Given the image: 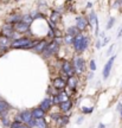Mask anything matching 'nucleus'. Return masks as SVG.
Here are the masks:
<instances>
[{"mask_svg": "<svg viewBox=\"0 0 122 128\" xmlns=\"http://www.w3.org/2000/svg\"><path fill=\"white\" fill-rule=\"evenodd\" d=\"M22 16H23V14L18 13V12H11V13H8L7 16H6L4 23L13 24V25H14L16 23H18V22H20V20H22Z\"/></svg>", "mask_w": 122, "mask_h": 128, "instance_id": "16", "label": "nucleus"}, {"mask_svg": "<svg viewBox=\"0 0 122 128\" xmlns=\"http://www.w3.org/2000/svg\"><path fill=\"white\" fill-rule=\"evenodd\" d=\"M59 109V112H62V113H68L70 110L74 109V101L72 98H69L66 101H63V102H60L57 107Z\"/></svg>", "mask_w": 122, "mask_h": 128, "instance_id": "15", "label": "nucleus"}, {"mask_svg": "<svg viewBox=\"0 0 122 128\" xmlns=\"http://www.w3.org/2000/svg\"><path fill=\"white\" fill-rule=\"evenodd\" d=\"M88 69H89L90 71H96L97 65H96L95 60H89V63H88Z\"/></svg>", "mask_w": 122, "mask_h": 128, "instance_id": "30", "label": "nucleus"}, {"mask_svg": "<svg viewBox=\"0 0 122 128\" xmlns=\"http://www.w3.org/2000/svg\"><path fill=\"white\" fill-rule=\"evenodd\" d=\"M88 19H89V23H90V28L95 26L96 23H98V17H97L95 11H90V13L88 16Z\"/></svg>", "mask_w": 122, "mask_h": 128, "instance_id": "24", "label": "nucleus"}, {"mask_svg": "<svg viewBox=\"0 0 122 128\" xmlns=\"http://www.w3.org/2000/svg\"><path fill=\"white\" fill-rule=\"evenodd\" d=\"M71 62H72V65L75 68V71H76L77 76H82L86 74V69H88V63H86V58L81 55V54H75V55L71 57Z\"/></svg>", "mask_w": 122, "mask_h": 128, "instance_id": "1", "label": "nucleus"}, {"mask_svg": "<svg viewBox=\"0 0 122 128\" xmlns=\"http://www.w3.org/2000/svg\"><path fill=\"white\" fill-rule=\"evenodd\" d=\"M60 20H62V12H59L58 10H54L51 14H50L49 17V20L51 24H54V26H58V24L60 23Z\"/></svg>", "mask_w": 122, "mask_h": 128, "instance_id": "17", "label": "nucleus"}, {"mask_svg": "<svg viewBox=\"0 0 122 128\" xmlns=\"http://www.w3.org/2000/svg\"><path fill=\"white\" fill-rule=\"evenodd\" d=\"M12 120L13 119H11V116H10V115H6V116L0 118V124H1V127L2 128H10Z\"/></svg>", "mask_w": 122, "mask_h": 128, "instance_id": "23", "label": "nucleus"}, {"mask_svg": "<svg viewBox=\"0 0 122 128\" xmlns=\"http://www.w3.org/2000/svg\"><path fill=\"white\" fill-rule=\"evenodd\" d=\"M66 1H69V2H71V1H74V0H66Z\"/></svg>", "mask_w": 122, "mask_h": 128, "instance_id": "46", "label": "nucleus"}, {"mask_svg": "<svg viewBox=\"0 0 122 128\" xmlns=\"http://www.w3.org/2000/svg\"><path fill=\"white\" fill-rule=\"evenodd\" d=\"M36 128H50V124L48 122L46 118L36 119Z\"/></svg>", "mask_w": 122, "mask_h": 128, "instance_id": "22", "label": "nucleus"}, {"mask_svg": "<svg viewBox=\"0 0 122 128\" xmlns=\"http://www.w3.org/2000/svg\"><path fill=\"white\" fill-rule=\"evenodd\" d=\"M32 39H33V38L27 37V36H22V37H19V38H17V39H13V40H12V44H11V49L24 50L25 46L32 42Z\"/></svg>", "mask_w": 122, "mask_h": 128, "instance_id": "4", "label": "nucleus"}, {"mask_svg": "<svg viewBox=\"0 0 122 128\" xmlns=\"http://www.w3.org/2000/svg\"><path fill=\"white\" fill-rule=\"evenodd\" d=\"M50 42V39H48V38H43V39H39V42H38V44H37L34 48H33V52L34 54H38V55H42L43 54V51L45 50L46 45H48V43Z\"/></svg>", "mask_w": 122, "mask_h": 128, "instance_id": "18", "label": "nucleus"}, {"mask_svg": "<svg viewBox=\"0 0 122 128\" xmlns=\"http://www.w3.org/2000/svg\"><path fill=\"white\" fill-rule=\"evenodd\" d=\"M116 110H118V112H121L122 110V103L121 102H118V106H116Z\"/></svg>", "mask_w": 122, "mask_h": 128, "instance_id": "39", "label": "nucleus"}, {"mask_svg": "<svg viewBox=\"0 0 122 128\" xmlns=\"http://www.w3.org/2000/svg\"><path fill=\"white\" fill-rule=\"evenodd\" d=\"M14 1H16V2H19V1H20V0H14Z\"/></svg>", "mask_w": 122, "mask_h": 128, "instance_id": "45", "label": "nucleus"}, {"mask_svg": "<svg viewBox=\"0 0 122 128\" xmlns=\"http://www.w3.org/2000/svg\"><path fill=\"white\" fill-rule=\"evenodd\" d=\"M11 44H12V39L6 36L0 34V54H5L11 49Z\"/></svg>", "mask_w": 122, "mask_h": 128, "instance_id": "10", "label": "nucleus"}, {"mask_svg": "<svg viewBox=\"0 0 122 128\" xmlns=\"http://www.w3.org/2000/svg\"><path fill=\"white\" fill-rule=\"evenodd\" d=\"M0 34L6 36V37H8V38H11V39H13L14 34H16V30H14L13 24H8V23L2 24L1 28H0Z\"/></svg>", "mask_w": 122, "mask_h": 128, "instance_id": "6", "label": "nucleus"}, {"mask_svg": "<svg viewBox=\"0 0 122 128\" xmlns=\"http://www.w3.org/2000/svg\"><path fill=\"white\" fill-rule=\"evenodd\" d=\"M59 50H60V45L57 44L54 40H50L49 43H48V45H46L45 50L43 51V54H42L40 56L44 58V60H49L51 57L58 55Z\"/></svg>", "mask_w": 122, "mask_h": 128, "instance_id": "3", "label": "nucleus"}, {"mask_svg": "<svg viewBox=\"0 0 122 128\" xmlns=\"http://www.w3.org/2000/svg\"><path fill=\"white\" fill-rule=\"evenodd\" d=\"M58 92H59V90H57L52 84H50L49 87H48V89H46V95L48 96H54L56 94H58Z\"/></svg>", "mask_w": 122, "mask_h": 128, "instance_id": "28", "label": "nucleus"}, {"mask_svg": "<svg viewBox=\"0 0 122 128\" xmlns=\"http://www.w3.org/2000/svg\"><path fill=\"white\" fill-rule=\"evenodd\" d=\"M51 84H52L57 90L62 92V90H64V89L66 88V80L63 78L60 75H57V76H54V77L51 80Z\"/></svg>", "mask_w": 122, "mask_h": 128, "instance_id": "8", "label": "nucleus"}, {"mask_svg": "<svg viewBox=\"0 0 122 128\" xmlns=\"http://www.w3.org/2000/svg\"><path fill=\"white\" fill-rule=\"evenodd\" d=\"M51 97H52V103H54V107H58V104L60 103V100H59V97H58V94L51 96Z\"/></svg>", "mask_w": 122, "mask_h": 128, "instance_id": "33", "label": "nucleus"}, {"mask_svg": "<svg viewBox=\"0 0 122 128\" xmlns=\"http://www.w3.org/2000/svg\"><path fill=\"white\" fill-rule=\"evenodd\" d=\"M26 124L30 128H36V119H34V118H32V119L30 120V121H28Z\"/></svg>", "mask_w": 122, "mask_h": 128, "instance_id": "35", "label": "nucleus"}, {"mask_svg": "<svg viewBox=\"0 0 122 128\" xmlns=\"http://www.w3.org/2000/svg\"><path fill=\"white\" fill-rule=\"evenodd\" d=\"M90 42H91L90 36L84 34V37H83V39H82V42H81V44H80V46H78V49H77V51H76V54H83V52H86V51L88 50L89 45H90Z\"/></svg>", "mask_w": 122, "mask_h": 128, "instance_id": "14", "label": "nucleus"}, {"mask_svg": "<svg viewBox=\"0 0 122 128\" xmlns=\"http://www.w3.org/2000/svg\"><path fill=\"white\" fill-rule=\"evenodd\" d=\"M58 75H60V76L63 78H65V80H68V78L71 77V76H75V75H76V71H75V68H74V65H72V62L69 60H62Z\"/></svg>", "mask_w": 122, "mask_h": 128, "instance_id": "2", "label": "nucleus"}, {"mask_svg": "<svg viewBox=\"0 0 122 128\" xmlns=\"http://www.w3.org/2000/svg\"><path fill=\"white\" fill-rule=\"evenodd\" d=\"M121 37H122V26L120 28V30L118 32V38H121Z\"/></svg>", "mask_w": 122, "mask_h": 128, "instance_id": "41", "label": "nucleus"}, {"mask_svg": "<svg viewBox=\"0 0 122 128\" xmlns=\"http://www.w3.org/2000/svg\"><path fill=\"white\" fill-rule=\"evenodd\" d=\"M75 25L80 28L81 32H86L88 28H90L89 19H88V17L83 16V14H80V16L76 17V19H75Z\"/></svg>", "mask_w": 122, "mask_h": 128, "instance_id": "5", "label": "nucleus"}, {"mask_svg": "<svg viewBox=\"0 0 122 128\" xmlns=\"http://www.w3.org/2000/svg\"><path fill=\"white\" fill-rule=\"evenodd\" d=\"M31 114H32V118H34V119H42V118H46L48 116V113L45 110L42 109L39 106L31 108Z\"/></svg>", "mask_w": 122, "mask_h": 128, "instance_id": "19", "label": "nucleus"}, {"mask_svg": "<svg viewBox=\"0 0 122 128\" xmlns=\"http://www.w3.org/2000/svg\"><path fill=\"white\" fill-rule=\"evenodd\" d=\"M95 48H96V50H100V49L102 48V39H100V38H97V39H96Z\"/></svg>", "mask_w": 122, "mask_h": 128, "instance_id": "36", "label": "nucleus"}, {"mask_svg": "<svg viewBox=\"0 0 122 128\" xmlns=\"http://www.w3.org/2000/svg\"><path fill=\"white\" fill-rule=\"evenodd\" d=\"M114 24H115V18L114 17H110L108 20V23H107V25H106V30H110V28H113Z\"/></svg>", "mask_w": 122, "mask_h": 128, "instance_id": "32", "label": "nucleus"}, {"mask_svg": "<svg viewBox=\"0 0 122 128\" xmlns=\"http://www.w3.org/2000/svg\"><path fill=\"white\" fill-rule=\"evenodd\" d=\"M13 26H14L16 32H18V33H20V34H26L27 32L31 30V25L24 23V22H22V20L18 22V23H16Z\"/></svg>", "mask_w": 122, "mask_h": 128, "instance_id": "13", "label": "nucleus"}, {"mask_svg": "<svg viewBox=\"0 0 122 128\" xmlns=\"http://www.w3.org/2000/svg\"><path fill=\"white\" fill-rule=\"evenodd\" d=\"M22 22L28 24V25H32V23H33L34 20H33V18L31 17L30 13H24L23 16H22Z\"/></svg>", "mask_w": 122, "mask_h": 128, "instance_id": "27", "label": "nucleus"}, {"mask_svg": "<svg viewBox=\"0 0 122 128\" xmlns=\"http://www.w3.org/2000/svg\"><path fill=\"white\" fill-rule=\"evenodd\" d=\"M38 106H39L43 110H45L46 113H49L50 110H52V108L54 107V103H52V97H51V96H48V95H46V97H44V98L39 102Z\"/></svg>", "mask_w": 122, "mask_h": 128, "instance_id": "12", "label": "nucleus"}, {"mask_svg": "<svg viewBox=\"0 0 122 128\" xmlns=\"http://www.w3.org/2000/svg\"><path fill=\"white\" fill-rule=\"evenodd\" d=\"M23 122L20 121V120L18 119H13L12 120V122H11V126H10V128H20L22 126H23Z\"/></svg>", "mask_w": 122, "mask_h": 128, "instance_id": "29", "label": "nucleus"}, {"mask_svg": "<svg viewBox=\"0 0 122 128\" xmlns=\"http://www.w3.org/2000/svg\"><path fill=\"white\" fill-rule=\"evenodd\" d=\"M120 115H121V120H122V110L120 112Z\"/></svg>", "mask_w": 122, "mask_h": 128, "instance_id": "44", "label": "nucleus"}, {"mask_svg": "<svg viewBox=\"0 0 122 128\" xmlns=\"http://www.w3.org/2000/svg\"><path fill=\"white\" fill-rule=\"evenodd\" d=\"M20 128H30V127H28V126H27L26 124H23V126H22V127H20Z\"/></svg>", "mask_w": 122, "mask_h": 128, "instance_id": "43", "label": "nucleus"}, {"mask_svg": "<svg viewBox=\"0 0 122 128\" xmlns=\"http://www.w3.org/2000/svg\"><path fill=\"white\" fill-rule=\"evenodd\" d=\"M91 7H92V4H91L90 1H89V2L86 4V8H91Z\"/></svg>", "mask_w": 122, "mask_h": 128, "instance_id": "42", "label": "nucleus"}, {"mask_svg": "<svg viewBox=\"0 0 122 128\" xmlns=\"http://www.w3.org/2000/svg\"><path fill=\"white\" fill-rule=\"evenodd\" d=\"M63 39H64V45H66V46H72V43H74V39H75V37L71 36V34H68V33H65L63 37Z\"/></svg>", "mask_w": 122, "mask_h": 128, "instance_id": "26", "label": "nucleus"}, {"mask_svg": "<svg viewBox=\"0 0 122 128\" xmlns=\"http://www.w3.org/2000/svg\"><path fill=\"white\" fill-rule=\"evenodd\" d=\"M11 110H12V106L10 104L5 98L0 97V118L6 116V115H10Z\"/></svg>", "mask_w": 122, "mask_h": 128, "instance_id": "11", "label": "nucleus"}, {"mask_svg": "<svg viewBox=\"0 0 122 128\" xmlns=\"http://www.w3.org/2000/svg\"><path fill=\"white\" fill-rule=\"evenodd\" d=\"M69 124H70V118L66 116L65 114H63L60 116V119L54 122V126H56V128H65Z\"/></svg>", "mask_w": 122, "mask_h": 128, "instance_id": "20", "label": "nucleus"}, {"mask_svg": "<svg viewBox=\"0 0 122 128\" xmlns=\"http://www.w3.org/2000/svg\"><path fill=\"white\" fill-rule=\"evenodd\" d=\"M65 33H68V34H71V36H77L78 33H81V31H80V28H77L76 25H71V26H69L68 28H66V31H65Z\"/></svg>", "mask_w": 122, "mask_h": 128, "instance_id": "25", "label": "nucleus"}, {"mask_svg": "<svg viewBox=\"0 0 122 128\" xmlns=\"http://www.w3.org/2000/svg\"><path fill=\"white\" fill-rule=\"evenodd\" d=\"M114 48H115V44H112V45L109 46V49L107 50L106 55H107V56H110V55H112V54H113V51H114Z\"/></svg>", "mask_w": 122, "mask_h": 128, "instance_id": "37", "label": "nucleus"}, {"mask_svg": "<svg viewBox=\"0 0 122 128\" xmlns=\"http://www.w3.org/2000/svg\"><path fill=\"white\" fill-rule=\"evenodd\" d=\"M97 128H107V126H106L103 122H100L98 126H97Z\"/></svg>", "mask_w": 122, "mask_h": 128, "instance_id": "40", "label": "nucleus"}, {"mask_svg": "<svg viewBox=\"0 0 122 128\" xmlns=\"http://www.w3.org/2000/svg\"><path fill=\"white\" fill-rule=\"evenodd\" d=\"M94 72H95V71H90V70H89V71L86 74V81H88V82L91 81V80L94 78Z\"/></svg>", "mask_w": 122, "mask_h": 128, "instance_id": "34", "label": "nucleus"}, {"mask_svg": "<svg viewBox=\"0 0 122 128\" xmlns=\"http://www.w3.org/2000/svg\"><path fill=\"white\" fill-rule=\"evenodd\" d=\"M121 6H122V0H121Z\"/></svg>", "mask_w": 122, "mask_h": 128, "instance_id": "47", "label": "nucleus"}, {"mask_svg": "<svg viewBox=\"0 0 122 128\" xmlns=\"http://www.w3.org/2000/svg\"><path fill=\"white\" fill-rule=\"evenodd\" d=\"M115 60H116V56L113 55V56H110V58L106 62V64H104V66H103V70H102V77H103V80H107L110 76V72H112V69H113Z\"/></svg>", "mask_w": 122, "mask_h": 128, "instance_id": "7", "label": "nucleus"}, {"mask_svg": "<svg viewBox=\"0 0 122 128\" xmlns=\"http://www.w3.org/2000/svg\"><path fill=\"white\" fill-rule=\"evenodd\" d=\"M109 40H110V38H109V37H103V38H102V46L107 45V44L109 43Z\"/></svg>", "mask_w": 122, "mask_h": 128, "instance_id": "38", "label": "nucleus"}, {"mask_svg": "<svg viewBox=\"0 0 122 128\" xmlns=\"http://www.w3.org/2000/svg\"><path fill=\"white\" fill-rule=\"evenodd\" d=\"M80 110H81V114H84V115H90L94 113V110H95V107L92 104L90 106H83L81 104L80 106Z\"/></svg>", "mask_w": 122, "mask_h": 128, "instance_id": "21", "label": "nucleus"}, {"mask_svg": "<svg viewBox=\"0 0 122 128\" xmlns=\"http://www.w3.org/2000/svg\"><path fill=\"white\" fill-rule=\"evenodd\" d=\"M84 121H86V115H84V114H81V115H78V116H77L76 122H75V124H76L77 126H81V124H83Z\"/></svg>", "mask_w": 122, "mask_h": 128, "instance_id": "31", "label": "nucleus"}, {"mask_svg": "<svg viewBox=\"0 0 122 128\" xmlns=\"http://www.w3.org/2000/svg\"><path fill=\"white\" fill-rule=\"evenodd\" d=\"M13 119H18L20 120L23 124H27L30 120L32 119V114H31V109H23L19 110L17 114L13 116Z\"/></svg>", "mask_w": 122, "mask_h": 128, "instance_id": "9", "label": "nucleus"}]
</instances>
